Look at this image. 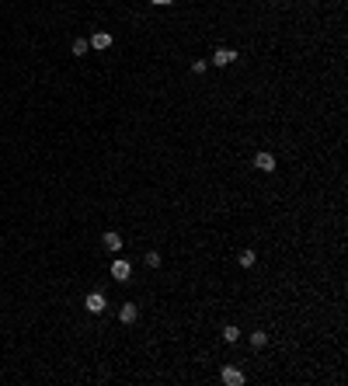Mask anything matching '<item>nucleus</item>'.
I'll list each match as a JSON object with an SVG mask.
<instances>
[{
	"mask_svg": "<svg viewBox=\"0 0 348 386\" xmlns=\"http://www.w3.org/2000/svg\"><path fill=\"white\" fill-rule=\"evenodd\" d=\"M105 306H108V299H105L101 292H91V296L84 299V310H87V313H105Z\"/></svg>",
	"mask_w": 348,
	"mask_h": 386,
	"instance_id": "obj_1",
	"label": "nucleus"
},
{
	"mask_svg": "<svg viewBox=\"0 0 348 386\" xmlns=\"http://www.w3.org/2000/svg\"><path fill=\"white\" fill-rule=\"evenodd\" d=\"M129 275H133V265L118 258L115 265H112V278H115V282H129Z\"/></svg>",
	"mask_w": 348,
	"mask_h": 386,
	"instance_id": "obj_2",
	"label": "nucleus"
},
{
	"mask_svg": "<svg viewBox=\"0 0 348 386\" xmlns=\"http://www.w3.org/2000/svg\"><path fill=\"white\" fill-rule=\"evenodd\" d=\"M87 42H91V49H97V53H105V49H112V42H115V39H112L108 32H94V35H91Z\"/></svg>",
	"mask_w": 348,
	"mask_h": 386,
	"instance_id": "obj_3",
	"label": "nucleus"
},
{
	"mask_svg": "<svg viewBox=\"0 0 348 386\" xmlns=\"http://www.w3.org/2000/svg\"><path fill=\"white\" fill-rule=\"evenodd\" d=\"M213 63H216V66H230V63H237V53L227 49V45H219V49L213 53Z\"/></svg>",
	"mask_w": 348,
	"mask_h": 386,
	"instance_id": "obj_4",
	"label": "nucleus"
},
{
	"mask_svg": "<svg viewBox=\"0 0 348 386\" xmlns=\"http://www.w3.org/2000/svg\"><path fill=\"white\" fill-rule=\"evenodd\" d=\"M254 167H258V171H265V174H271V171H275V157H271L268 150H261V153L254 157Z\"/></svg>",
	"mask_w": 348,
	"mask_h": 386,
	"instance_id": "obj_5",
	"label": "nucleus"
},
{
	"mask_svg": "<svg viewBox=\"0 0 348 386\" xmlns=\"http://www.w3.org/2000/svg\"><path fill=\"white\" fill-rule=\"evenodd\" d=\"M223 383H227V386H240V383H244V372L233 369V366H227V369H223Z\"/></svg>",
	"mask_w": 348,
	"mask_h": 386,
	"instance_id": "obj_6",
	"label": "nucleus"
},
{
	"mask_svg": "<svg viewBox=\"0 0 348 386\" xmlns=\"http://www.w3.org/2000/svg\"><path fill=\"white\" fill-rule=\"evenodd\" d=\"M136 317H139V310H136L133 303H126V306L118 310V320H122V324H136Z\"/></svg>",
	"mask_w": 348,
	"mask_h": 386,
	"instance_id": "obj_7",
	"label": "nucleus"
},
{
	"mask_svg": "<svg viewBox=\"0 0 348 386\" xmlns=\"http://www.w3.org/2000/svg\"><path fill=\"white\" fill-rule=\"evenodd\" d=\"M101 244H105L108 251H122V237H118V233H112V230L101 237Z\"/></svg>",
	"mask_w": 348,
	"mask_h": 386,
	"instance_id": "obj_8",
	"label": "nucleus"
},
{
	"mask_svg": "<svg viewBox=\"0 0 348 386\" xmlns=\"http://www.w3.org/2000/svg\"><path fill=\"white\" fill-rule=\"evenodd\" d=\"M223 341H227V345H237V341H240V327H237V324H227V327H223Z\"/></svg>",
	"mask_w": 348,
	"mask_h": 386,
	"instance_id": "obj_9",
	"label": "nucleus"
},
{
	"mask_svg": "<svg viewBox=\"0 0 348 386\" xmlns=\"http://www.w3.org/2000/svg\"><path fill=\"white\" fill-rule=\"evenodd\" d=\"M237 261H240V268H254L258 254H254V251H240V258H237Z\"/></svg>",
	"mask_w": 348,
	"mask_h": 386,
	"instance_id": "obj_10",
	"label": "nucleus"
},
{
	"mask_svg": "<svg viewBox=\"0 0 348 386\" xmlns=\"http://www.w3.org/2000/svg\"><path fill=\"white\" fill-rule=\"evenodd\" d=\"M268 345V334L265 330H251V348H265Z\"/></svg>",
	"mask_w": 348,
	"mask_h": 386,
	"instance_id": "obj_11",
	"label": "nucleus"
},
{
	"mask_svg": "<svg viewBox=\"0 0 348 386\" xmlns=\"http://www.w3.org/2000/svg\"><path fill=\"white\" fill-rule=\"evenodd\" d=\"M87 49H91V42L87 39H73V56H84Z\"/></svg>",
	"mask_w": 348,
	"mask_h": 386,
	"instance_id": "obj_12",
	"label": "nucleus"
},
{
	"mask_svg": "<svg viewBox=\"0 0 348 386\" xmlns=\"http://www.w3.org/2000/svg\"><path fill=\"white\" fill-rule=\"evenodd\" d=\"M146 268H160V254H157V251L146 254Z\"/></svg>",
	"mask_w": 348,
	"mask_h": 386,
	"instance_id": "obj_13",
	"label": "nucleus"
},
{
	"mask_svg": "<svg viewBox=\"0 0 348 386\" xmlns=\"http://www.w3.org/2000/svg\"><path fill=\"white\" fill-rule=\"evenodd\" d=\"M206 66H209L206 59H195V63H192V73H206Z\"/></svg>",
	"mask_w": 348,
	"mask_h": 386,
	"instance_id": "obj_14",
	"label": "nucleus"
},
{
	"mask_svg": "<svg viewBox=\"0 0 348 386\" xmlns=\"http://www.w3.org/2000/svg\"><path fill=\"white\" fill-rule=\"evenodd\" d=\"M150 4H157V7H171L174 0H150Z\"/></svg>",
	"mask_w": 348,
	"mask_h": 386,
	"instance_id": "obj_15",
	"label": "nucleus"
}]
</instances>
